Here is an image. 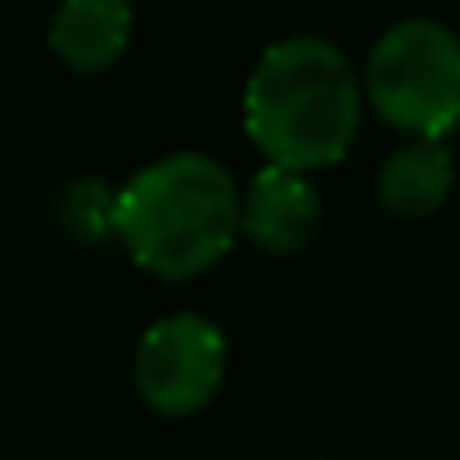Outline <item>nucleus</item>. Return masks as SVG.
Segmentation results:
<instances>
[{"label":"nucleus","instance_id":"nucleus-8","mask_svg":"<svg viewBox=\"0 0 460 460\" xmlns=\"http://www.w3.org/2000/svg\"><path fill=\"white\" fill-rule=\"evenodd\" d=\"M113 208H118V190H109L104 181L86 176L73 181L59 199V226L64 235L77 244H100L104 235H113Z\"/></svg>","mask_w":460,"mask_h":460},{"label":"nucleus","instance_id":"nucleus-5","mask_svg":"<svg viewBox=\"0 0 460 460\" xmlns=\"http://www.w3.org/2000/svg\"><path fill=\"white\" fill-rule=\"evenodd\" d=\"M321 221L325 203L307 172L267 163L240 194V235H249L271 258L303 253L321 235Z\"/></svg>","mask_w":460,"mask_h":460},{"label":"nucleus","instance_id":"nucleus-2","mask_svg":"<svg viewBox=\"0 0 460 460\" xmlns=\"http://www.w3.org/2000/svg\"><path fill=\"white\" fill-rule=\"evenodd\" d=\"M240 235V185L208 154H167L118 190L113 240L154 276L190 280Z\"/></svg>","mask_w":460,"mask_h":460},{"label":"nucleus","instance_id":"nucleus-7","mask_svg":"<svg viewBox=\"0 0 460 460\" xmlns=\"http://www.w3.org/2000/svg\"><path fill=\"white\" fill-rule=\"evenodd\" d=\"M131 41V0H64L50 19V50L73 73H104Z\"/></svg>","mask_w":460,"mask_h":460},{"label":"nucleus","instance_id":"nucleus-6","mask_svg":"<svg viewBox=\"0 0 460 460\" xmlns=\"http://www.w3.org/2000/svg\"><path fill=\"white\" fill-rule=\"evenodd\" d=\"M456 185V163L442 140H406L393 149L379 167L375 194L379 208L397 221H424L433 217Z\"/></svg>","mask_w":460,"mask_h":460},{"label":"nucleus","instance_id":"nucleus-3","mask_svg":"<svg viewBox=\"0 0 460 460\" xmlns=\"http://www.w3.org/2000/svg\"><path fill=\"white\" fill-rule=\"evenodd\" d=\"M361 91L388 127L442 140L460 122V37L433 19L393 23L366 59Z\"/></svg>","mask_w":460,"mask_h":460},{"label":"nucleus","instance_id":"nucleus-4","mask_svg":"<svg viewBox=\"0 0 460 460\" xmlns=\"http://www.w3.org/2000/svg\"><path fill=\"white\" fill-rule=\"evenodd\" d=\"M131 375L136 393L158 415H194L226 379V334L194 312L163 316L145 330Z\"/></svg>","mask_w":460,"mask_h":460},{"label":"nucleus","instance_id":"nucleus-1","mask_svg":"<svg viewBox=\"0 0 460 460\" xmlns=\"http://www.w3.org/2000/svg\"><path fill=\"white\" fill-rule=\"evenodd\" d=\"M361 100V77L334 41L285 37L258 59L244 86V127L267 163L321 172L352 149Z\"/></svg>","mask_w":460,"mask_h":460}]
</instances>
